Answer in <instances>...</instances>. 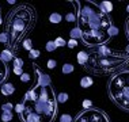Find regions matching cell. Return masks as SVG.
<instances>
[{
	"label": "cell",
	"instance_id": "obj_16",
	"mask_svg": "<svg viewBox=\"0 0 129 122\" xmlns=\"http://www.w3.org/2000/svg\"><path fill=\"white\" fill-rule=\"evenodd\" d=\"M61 71L64 75H69V73H72L75 71V67L72 64H69V62H67V64H64L62 65V68H61Z\"/></svg>",
	"mask_w": 129,
	"mask_h": 122
},
{
	"label": "cell",
	"instance_id": "obj_32",
	"mask_svg": "<svg viewBox=\"0 0 129 122\" xmlns=\"http://www.w3.org/2000/svg\"><path fill=\"white\" fill-rule=\"evenodd\" d=\"M12 72L15 73V75H18L19 77H20V76H22V73H23L22 68H18V67H14V68H12Z\"/></svg>",
	"mask_w": 129,
	"mask_h": 122
},
{
	"label": "cell",
	"instance_id": "obj_15",
	"mask_svg": "<svg viewBox=\"0 0 129 122\" xmlns=\"http://www.w3.org/2000/svg\"><path fill=\"white\" fill-rule=\"evenodd\" d=\"M69 37H71V39L78 41L79 38H82V33H80V30L78 29V27H74V29L69 31Z\"/></svg>",
	"mask_w": 129,
	"mask_h": 122
},
{
	"label": "cell",
	"instance_id": "obj_34",
	"mask_svg": "<svg viewBox=\"0 0 129 122\" xmlns=\"http://www.w3.org/2000/svg\"><path fill=\"white\" fill-rule=\"evenodd\" d=\"M116 34H117V29L111 26V27H110V37H111V35H116Z\"/></svg>",
	"mask_w": 129,
	"mask_h": 122
},
{
	"label": "cell",
	"instance_id": "obj_4",
	"mask_svg": "<svg viewBox=\"0 0 129 122\" xmlns=\"http://www.w3.org/2000/svg\"><path fill=\"white\" fill-rule=\"evenodd\" d=\"M34 20L36 12L29 6H18L8 12L6 19V33L10 38L8 45L12 49H16L26 33L34 26Z\"/></svg>",
	"mask_w": 129,
	"mask_h": 122
},
{
	"label": "cell",
	"instance_id": "obj_25",
	"mask_svg": "<svg viewBox=\"0 0 129 122\" xmlns=\"http://www.w3.org/2000/svg\"><path fill=\"white\" fill-rule=\"evenodd\" d=\"M58 122H74V118L69 115V114H62L60 117V119H58Z\"/></svg>",
	"mask_w": 129,
	"mask_h": 122
},
{
	"label": "cell",
	"instance_id": "obj_5",
	"mask_svg": "<svg viewBox=\"0 0 129 122\" xmlns=\"http://www.w3.org/2000/svg\"><path fill=\"white\" fill-rule=\"evenodd\" d=\"M109 95L118 107L129 111V69L120 71L107 83Z\"/></svg>",
	"mask_w": 129,
	"mask_h": 122
},
{
	"label": "cell",
	"instance_id": "obj_8",
	"mask_svg": "<svg viewBox=\"0 0 129 122\" xmlns=\"http://www.w3.org/2000/svg\"><path fill=\"white\" fill-rule=\"evenodd\" d=\"M37 73H38L37 86H50V77L46 73H42L40 69H37Z\"/></svg>",
	"mask_w": 129,
	"mask_h": 122
},
{
	"label": "cell",
	"instance_id": "obj_2",
	"mask_svg": "<svg viewBox=\"0 0 129 122\" xmlns=\"http://www.w3.org/2000/svg\"><path fill=\"white\" fill-rule=\"evenodd\" d=\"M19 114L23 122H52L57 113V100L52 86H36L29 90Z\"/></svg>",
	"mask_w": 129,
	"mask_h": 122
},
{
	"label": "cell",
	"instance_id": "obj_38",
	"mask_svg": "<svg viewBox=\"0 0 129 122\" xmlns=\"http://www.w3.org/2000/svg\"><path fill=\"white\" fill-rule=\"evenodd\" d=\"M126 53H128V54H129V46H128V48H126Z\"/></svg>",
	"mask_w": 129,
	"mask_h": 122
},
{
	"label": "cell",
	"instance_id": "obj_3",
	"mask_svg": "<svg viewBox=\"0 0 129 122\" xmlns=\"http://www.w3.org/2000/svg\"><path fill=\"white\" fill-rule=\"evenodd\" d=\"M129 64V54L126 52L113 50L107 45H101L96 50L88 54L86 68L92 73L107 75L118 71Z\"/></svg>",
	"mask_w": 129,
	"mask_h": 122
},
{
	"label": "cell",
	"instance_id": "obj_26",
	"mask_svg": "<svg viewBox=\"0 0 129 122\" xmlns=\"http://www.w3.org/2000/svg\"><path fill=\"white\" fill-rule=\"evenodd\" d=\"M65 20H67V22H71V23L76 22V14H74V12H68L67 15H65Z\"/></svg>",
	"mask_w": 129,
	"mask_h": 122
},
{
	"label": "cell",
	"instance_id": "obj_18",
	"mask_svg": "<svg viewBox=\"0 0 129 122\" xmlns=\"http://www.w3.org/2000/svg\"><path fill=\"white\" fill-rule=\"evenodd\" d=\"M68 98H69V95L67 92H61L56 96V100H57V103H65L68 100Z\"/></svg>",
	"mask_w": 129,
	"mask_h": 122
},
{
	"label": "cell",
	"instance_id": "obj_12",
	"mask_svg": "<svg viewBox=\"0 0 129 122\" xmlns=\"http://www.w3.org/2000/svg\"><path fill=\"white\" fill-rule=\"evenodd\" d=\"M92 84H94V80L90 76H84V77H82V80H80V86L83 88H90Z\"/></svg>",
	"mask_w": 129,
	"mask_h": 122
},
{
	"label": "cell",
	"instance_id": "obj_30",
	"mask_svg": "<svg viewBox=\"0 0 129 122\" xmlns=\"http://www.w3.org/2000/svg\"><path fill=\"white\" fill-rule=\"evenodd\" d=\"M67 46H68L69 49L76 48V46H78V41H76V39H69V41H67Z\"/></svg>",
	"mask_w": 129,
	"mask_h": 122
},
{
	"label": "cell",
	"instance_id": "obj_7",
	"mask_svg": "<svg viewBox=\"0 0 129 122\" xmlns=\"http://www.w3.org/2000/svg\"><path fill=\"white\" fill-rule=\"evenodd\" d=\"M0 92L4 96H10L15 92V86H14L12 83H4V84L0 86Z\"/></svg>",
	"mask_w": 129,
	"mask_h": 122
},
{
	"label": "cell",
	"instance_id": "obj_9",
	"mask_svg": "<svg viewBox=\"0 0 129 122\" xmlns=\"http://www.w3.org/2000/svg\"><path fill=\"white\" fill-rule=\"evenodd\" d=\"M0 60L4 62V64L12 61L14 60V53H12L11 49H4L3 52H0Z\"/></svg>",
	"mask_w": 129,
	"mask_h": 122
},
{
	"label": "cell",
	"instance_id": "obj_28",
	"mask_svg": "<svg viewBox=\"0 0 129 122\" xmlns=\"http://www.w3.org/2000/svg\"><path fill=\"white\" fill-rule=\"evenodd\" d=\"M82 106L84 107V110L91 109V107H92V102H91V100H88V99H84V100L82 102Z\"/></svg>",
	"mask_w": 129,
	"mask_h": 122
},
{
	"label": "cell",
	"instance_id": "obj_36",
	"mask_svg": "<svg viewBox=\"0 0 129 122\" xmlns=\"http://www.w3.org/2000/svg\"><path fill=\"white\" fill-rule=\"evenodd\" d=\"M7 3H8V4H15V0H8Z\"/></svg>",
	"mask_w": 129,
	"mask_h": 122
},
{
	"label": "cell",
	"instance_id": "obj_23",
	"mask_svg": "<svg viewBox=\"0 0 129 122\" xmlns=\"http://www.w3.org/2000/svg\"><path fill=\"white\" fill-rule=\"evenodd\" d=\"M0 44H4V45H8L10 44V38H8V34L6 33H2L0 34Z\"/></svg>",
	"mask_w": 129,
	"mask_h": 122
},
{
	"label": "cell",
	"instance_id": "obj_14",
	"mask_svg": "<svg viewBox=\"0 0 129 122\" xmlns=\"http://www.w3.org/2000/svg\"><path fill=\"white\" fill-rule=\"evenodd\" d=\"M99 7H101V8H102L106 14H110L111 11H113V4H111L110 2H102V3L99 4Z\"/></svg>",
	"mask_w": 129,
	"mask_h": 122
},
{
	"label": "cell",
	"instance_id": "obj_39",
	"mask_svg": "<svg viewBox=\"0 0 129 122\" xmlns=\"http://www.w3.org/2000/svg\"><path fill=\"white\" fill-rule=\"evenodd\" d=\"M126 11H128V12H129V4H128V6H126Z\"/></svg>",
	"mask_w": 129,
	"mask_h": 122
},
{
	"label": "cell",
	"instance_id": "obj_17",
	"mask_svg": "<svg viewBox=\"0 0 129 122\" xmlns=\"http://www.w3.org/2000/svg\"><path fill=\"white\" fill-rule=\"evenodd\" d=\"M0 118H2V122H10L11 119H14L12 111H3V114L0 115Z\"/></svg>",
	"mask_w": 129,
	"mask_h": 122
},
{
	"label": "cell",
	"instance_id": "obj_1",
	"mask_svg": "<svg viewBox=\"0 0 129 122\" xmlns=\"http://www.w3.org/2000/svg\"><path fill=\"white\" fill-rule=\"evenodd\" d=\"M75 7H78V29L82 33V39L87 46H101L106 45L110 39V27L111 19L109 14H106L99 4L90 0L84 2H71Z\"/></svg>",
	"mask_w": 129,
	"mask_h": 122
},
{
	"label": "cell",
	"instance_id": "obj_11",
	"mask_svg": "<svg viewBox=\"0 0 129 122\" xmlns=\"http://www.w3.org/2000/svg\"><path fill=\"white\" fill-rule=\"evenodd\" d=\"M7 72H8V69H7V65L0 60V86L3 84V82L6 80L7 77Z\"/></svg>",
	"mask_w": 129,
	"mask_h": 122
},
{
	"label": "cell",
	"instance_id": "obj_29",
	"mask_svg": "<svg viewBox=\"0 0 129 122\" xmlns=\"http://www.w3.org/2000/svg\"><path fill=\"white\" fill-rule=\"evenodd\" d=\"M12 109H14V104L12 103H4L2 106V110L3 111H12Z\"/></svg>",
	"mask_w": 129,
	"mask_h": 122
},
{
	"label": "cell",
	"instance_id": "obj_20",
	"mask_svg": "<svg viewBox=\"0 0 129 122\" xmlns=\"http://www.w3.org/2000/svg\"><path fill=\"white\" fill-rule=\"evenodd\" d=\"M40 50L38 49H31V50L29 52V58L30 60H37L38 57H40Z\"/></svg>",
	"mask_w": 129,
	"mask_h": 122
},
{
	"label": "cell",
	"instance_id": "obj_19",
	"mask_svg": "<svg viewBox=\"0 0 129 122\" xmlns=\"http://www.w3.org/2000/svg\"><path fill=\"white\" fill-rule=\"evenodd\" d=\"M45 49H46V52H49V53H52V52H54L56 49H57V46H56L54 41H48L46 45H45Z\"/></svg>",
	"mask_w": 129,
	"mask_h": 122
},
{
	"label": "cell",
	"instance_id": "obj_13",
	"mask_svg": "<svg viewBox=\"0 0 129 122\" xmlns=\"http://www.w3.org/2000/svg\"><path fill=\"white\" fill-rule=\"evenodd\" d=\"M61 20H62V16H61L58 12H53V14H50V16H49V22H50V23L57 24V23H60Z\"/></svg>",
	"mask_w": 129,
	"mask_h": 122
},
{
	"label": "cell",
	"instance_id": "obj_21",
	"mask_svg": "<svg viewBox=\"0 0 129 122\" xmlns=\"http://www.w3.org/2000/svg\"><path fill=\"white\" fill-rule=\"evenodd\" d=\"M22 46H23V49H25V50H31V49H33V41L31 39H29V38H27V39H25L22 42Z\"/></svg>",
	"mask_w": 129,
	"mask_h": 122
},
{
	"label": "cell",
	"instance_id": "obj_33",
	"mask_svg": "<svg viewBox=\"0 0 129 122\" xmlns=\"http://www.w3.org/2000/svg\"><path fill=\"white\" fill-rule=\"evenodd\" d=\"M14 109H15V111H16L18 114H20V113H22V110H23V107H22V103H18L16 106H14Z\"/></svg>",
	"mask_w": 129,
	"mask_h": 122
},
{
	"label": "cell",
	"instance_id": "obj_24",
	"mask_svg": "<svg viewBox=\"0 0 129 122\" xmlns=\"http://www.w3.org/2000/svg\"><path fill=\"white\" fill-rule=\"evenodd\" d=\"M14 67H18V68H23V65H25V62H23L22 58H19V57H14Z\"/></svg>",
	"mask_w": 129,
	"mask_h": 122
},
{
	"label": "cell",
	"instance_id": "obj_40",
	"mask_svg": "<svg viewBox=\"0 0 129 122\" xmlns=\"http://www.w3.org/2000/svg\"><path fill=\"white\" fill-rule=\"evenodd\" d=\"M0 122H2V118H0Z\"/></svg>",
	"mask_w": 129,
	"mask_h": 122
},
{
	"label": "cell",
	"instance_id": "obj_37",
	"mask_svg": "<svg viewBox=\"0 0 129 122\" xmlns=\"http://www.w3.org/2000/svg\"><path fill=\"white\" fill-rule=\"evenodd\" d=\"M3 23V20H2V15H0V24H2Z\"/></svg>",
	"mask_w": 129,
	"mask_h": 122
},
{
	"label": "cell",
	"instance_id": "obj_22",
	"mask_svg": "<svg viewBox=\"0 0 129 122\" xmlns=\"http://www.w3.org/2000/svg\"><path fill=\"white\" fill-rule=\"evenodd\" d=\"M54 44H56V46H57V48H64L65 45H67V41H65L64 38H61V37H57L54 39Z\"/></svg>",
	"mask_w": 129,
	"mask_h": 122
},
{
	"label": "cell",
	"instance_id": "obj_6",
	"mask_svg": "<svg viewBox=\"0 0 129 122\" xmlns=\"http://www.w3.org/2000/svg\"><path fill=\"white\" fill-rule=\"evenodd\" d=\"M74 122H110V121L103 111L91 107V109L84 110L82 114H79Z\"/></svg>",
	"mask_w": 129,
	"mask_h": 122
},
{
	"label": "cell",
	"instance_id": "obj_27",
	"mask_svg": "<svg viewBox=\"0 0 129 122\" xmlns=\"http://www.w3.org/2000/svg\"><path fill=\"white\" fill-rule=\"evenodd\" d=\"M30 80H31V75H30V73L23 72L22 76H20V82H22V83H29Z\"/></svg>",
	"mask_w": 129,
	"mask_h": 122
},
{
	"label": "cell",
	"instance_id": "obj_35",
	"mask_svg": "<svg viewBox=\"0 0 129 122\" xmlns=\"http://www.w3.org/2000/svg\"><path fill=\"white\" fill-rule=\"evenodd\" d=\"M126 34H128V38H129V18L126 20Z\"/></svg>",
	"mask_w": 129,
	"mask_h": 122
},
{
	"label": "cell",
	"instance_id": "obj_31",
	"mask_svg": "<svg viewBox=\"0 0 129 122\" xmlns=\"http://www.w3.org/2000/svg\"><path fill=\"white\" fill-rule=\"evenodd\" d=\"M56 65H57V62H56V60H48V62H46V67L49 68V69H54L56 68Z\"/></svg>",
	"mask_w": 129,
	"mask_h": 122
},
{
	"label": "cell",
	"instance_id": "obj_10",
	"mask_svg": "<svg viewBox=\"0 0 129 122\" xmlns=\"http://www.w3.org/2000/svg\"><path fill=\"white\" fill-rule=\"evenodd\" d=\"M76 60H78V64L86 67L87 61H88V53L84 52V50H80L79 53H78V56H76Z\"/></svg>",
	"mask_w": 129,
	"mask_h": 122
}]
</instances>
